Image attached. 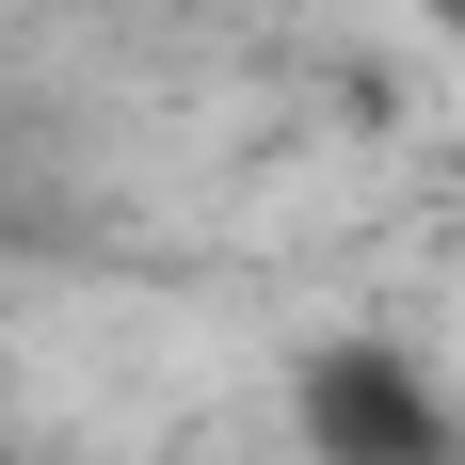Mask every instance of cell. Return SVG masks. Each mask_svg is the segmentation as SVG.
<instances>
[{
    "label": "cell",
    "instance_id": "cell-2",
    "mask_svg": "<svg viewBox=\"0 0 465 465\" xmlns=\"http://www.w3.org/2000/svg\"><path fill=\"white\" fill-rule=\"evenodd\" d=\"M418 16H433V33H450V48H465V0H418Z\"/></svg>",
    "mask_w": 465,
    "mask_h": 465
},
{
    "label": "cell",
    "instance_id": "cell-3",
    "mask_svg": "<svg viewBox=\"0 0 465 465\" xmlns=\"http://www.w3.org/2000/svg\"><path fill=\"white\" fill-rule=\"evenodd\" d=\"M0 465H48V450H16V433H0Z\"/></svg>",
    "mask_w": 465,
    "mask_h": 465
},
{
    "label": "cell",
    "instance_id": "cell-1",
    "mask_svg": "<svg viewBox=\"0 0 465 465\" xmlns=\"http://www.w3.org/2000/svg\"><path fill=\"white\" fill-rule=\"evenodd\" d=\"M289 433H305V465H465V385L418 337L337 322L289 353Z\"/></svg>",
    "mask_w": 465,
    "mask_h": 465
}]
</instances>
